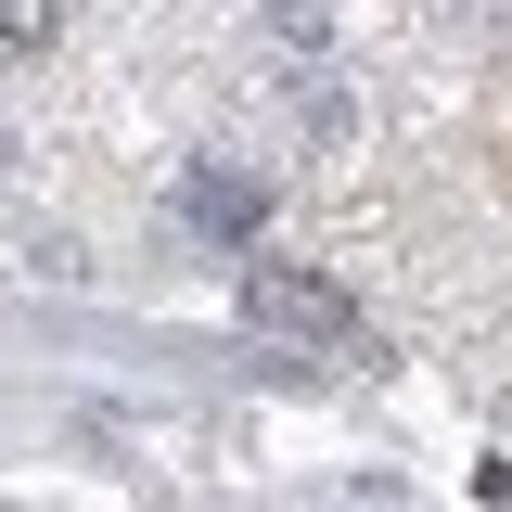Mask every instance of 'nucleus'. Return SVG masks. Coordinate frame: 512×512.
Masks as SVG:
<instances>
[{"label":"nucleus","mask_w":512,"mask_h":512,"mask_svg":"<svg viewBox=\"0 0 512 512\" xmlns=\"http://www.w3.org/2000/svg\"><path fill=\"white\" fill-rule=\"evenodd\" d=\"M244 320H269V333H308V346H359V308H346L320 269H282V256H256V269H244Z\"/></svg>","instance_id":"f257e3e1"},{"label":"nucleus","mask_w":512,"mask_h":512,"mask_svg":"<svg viewBox=\"0 0 512 512\" xmlns=\"http://www.w3.org/2000/svg\"><path fill=\"white\" fill-rule=\"evenodd\" d=\"M192 218H205V231H256V192L231 180V167H205V180H192Z\"/></svg>","instance_id":"f03ea898"},{"label":"nucleus","mask_w":512,"mask_h":512,"mask_svg":"<svg viewBox=\"0 0 512 512\" xmlns=\"http://www.w3.org/2000/svg\"><path fill=\"white\" fill-rule=\"evenodd\" d=\"M52 39V0H0V52H39Z\"/></svg>","instance_id":"7ed1b4c3"}]
</instances>
